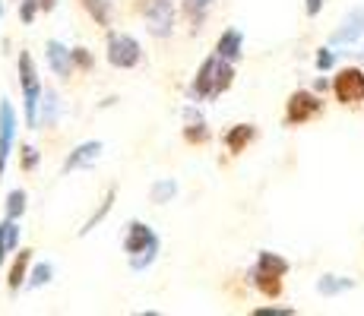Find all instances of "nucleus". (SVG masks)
I'll list each match as a JSON object with an SVG mask.
<instances>
[{"instance_id": "nucleus-1", "label": "nucleus", "mask_w": 364, "mask_h": 316, "mask_svg": "<svg viewBox=\"0 0 364 316\" xmlns=\"http://www.w3.org/2000/svg\"><path fill=\"white\" fill-rule=\"evenodd\" d=\"M235 82V63L219 58V54H209L206 60L200 63L197 76L191 82V98L193 102H213L222 92H228Z\"/></svg>"}, {"instance_id": "nucleus-2", "label": "nucleus", "mask_w": 364, "mask_h": 316, "mask_svg": "<svg viewBox=\"0 0 364 316\" xmlns=\"http://www.w3.org/2000/svg\"><path fill=\"white\" fill-rule=\"evenodd\" d=\"M159 250H162V241H159V234L152 231V224L130 219L127 231H124V253H127V259H130V269L146 272L156 263Z\"/></svg>"}, {"instance_id": "nucleus-3", "label": "nucleus", "mask_w": 364, "mask_h": 316, "mask_svg": "<svg viewBox=\"0 0 364 316\" xmlns=\"http://www.w3.org/2000/svg\"><path fill=\"white\" fill-rule=\"evenodd\" d=\"M285 272H289V259L279 256V253H272V250H260L257 263L250 266L247 278L263 298H279V294H282Z\"/></svg>"}, {"instance_id": "nucleus-4", "label": "nucleus", "mask_w": 364, "mask_h": 316, "mask_svg": "<svg viewBox=\"0 0 364 316\" xmlns=\"http://www.w3.org/2000/svg\"><path fill=\"white\" fill-rule=\"evenodd\" d=\"M19 82H23V111H26V126L38 130V104H41V82L38 70L29 51L19 54Z\"/></svg>"}, {"instance_id": "nucleus-5", "label": "nucleus", "mask_w": 364, "mask_h": 316, "mask_svg": "<svg viewBox=\"0 0 364 316\" xmlns=\"http://www.w3.org/2000/svg\"><path fill=\"white\" fill-rule=\"evenodd\" d=\"M320 114H323V98H317L314 92H307V89L291 92L289 102H285V124L289 126H304Z\"/></svg>"}, {"instance_id": "nucleus-6", "label": "nucleus", "mask_w": 364, "mask_h": 316, "mask_svg": "<svg viewBox=\"0 0 364 316\" xmlns=\"http://www.w3.org/2000/svg\"><path fill=\"white\" fill-rule=\"evenodd\" d=\"M143 60V45L127 32H111L108 35V63L117 70H130Z\"/></svg>"}, {"instance_id": "nucleus-7", "label": "nucleus", "mask_w": 364, "mask_h": 316, "mask_svg": "<svg viewBox=\"0 0 364 316\" xmlns=\"http://www.w3.org/2000/svg\"><path fill=\"white\" fill-rule=\"evenodd\" d=\"M333 95L339 104H364V70L361 67L339 70L333 80Z\"/></svg>"}, {"instance_id": "nucleus-8", "label": "nucleus", "mask_w": 364, "mask_h": 316, "mask_svg": "<svg viewBox=\"0 0 364 316\" xmlns=\"http://www.w3.org/2000/svg\"><path fill=\"white\" fill-rule=\"evenodd\" d=\"M146 32L156 38H168L174 32V4L171 0H149L146 4Z\"/></svg>"}, {"instance_id": "nucleus-9", "label": "nucleus", "mask_w": 364, "mask_h": 316, "mask_svg": "<svg viewBox=\"0 0 364 316\" xmlns=\"http://www.w3.org/2000/svg\"><path fill=\"white\" fill-rule=\"evenodd\" d=\"M16 126H19L16 111H13V104L4 98V102H0V178H4L13 143H16Z\"/></svg>"}, {"instance_id": "nucleus-10", "label": "nucleus", "mask_w": 364, "mask_h": 316, "mask_svg": "<svg viewBox=\"0 0 364 316\" xmlns=\"http://www.w3.org/2000/svg\"><path fill=\"white\" fill-rule=\"evenodd\" d=\"M45 60H48V67H51V73L58 76V80H70V76L76 73L73 48H67L64 41H58V38H51L45 45Z\"/></svg>"}, {"instance_id": "nucleus-11", "label": "nucleus", "mask_w": 364, "mask_h": 316, "mask_svg": "<svg viewBox=\"0 0 364 316\" xmlns=\"http://www.w3.org/2000/svg\"><path fill=\"white\" fill-rule=\"evenodd\" d=\"M364 38V6H355V10H348L346 16H342L339 29L330 35V45L339 48V45H355V41Z\"/></svg>"}, {"instance_id": "nucleus-12", "label": "nucleus", "mask_w": 364, "mask_h": 316, "mask_svg": "<svg viewBox=\"0 0 364 316\" xmlns=\"http://www.w3.org/2000/svg\"><path fill=\"white\" fill-rule=\"evenodd\" d=\"M102 152H105V146L99 143V139H89V143H80L73 152L67 156L64 161V174L70 171H80V168H89V165H95V161L102 158Z\"/></svg>"}, {"instance_id": "nucleus-13", "label": "nucleus", "mask_w": 364, "mask_h": 316, "mask_svg": "<svg viewBox=\"0 0 364 316\" xmlns=\"http://www.w3.org/2000/svg\"><path fill=\"white\" fill-rule=\"evenodd\" d=\"M60 95H58V89H51V86H45L41 89V104H38V130L41 126H58L60 121Z\"/></svg>"}, {"instance_id": "nucleus-14", "label": "nucleus", "mask_w": 364, "mask_h": 316, "mask_svg": "<svg viewBox=\"0 0 364 316\" xmlns=\"http://www.w3.org/2000/svg\"><path fill=\"white\" fill-rule=\"evenodd\" d=\"M254 139H257V126L254 124H235L232 130L222 136V146H225L232 156H237V152H244Z\"/></svg>"}, {"instance_id": "nucleus-15", "label": "nucleus", "mask_w": 364, "mask_h": 316, "mask_svg": "<svg viewBox=\"0 0 364 316\" xmlns=\"http://www.w3.org/2000/svg\"><path fill=\"white\" fill-rule=\"evenodd\" d=\"M215 54H219V58H225V60H232V63L241 60V54H244V35H241V29H225V32H222L219 41H215Z\"/></svg>"}, {"instance_id": "nucleus-16", "label": "nucleus", "mask_w": 364, "mask_h": 316, "mask_svg": "<svg viewBox=\"0 0 364 316\" xmlns=\"http://www.w3.org/2000/svg\"><path fill=\"white\" fill-rule=\"evenodd\" d=\"M19 234H23V228H19L16 219H4V222H0V269H4L6 256L19 247Z\"/></svg>"}, {"instance_id": "nucleus-17", "label": "nucleus", "mask_w": 364, "mask_h": 316, "mask_svg": "<svg viewBox=\"0 0 364 316\" xmlns=\"http://www.w3.org/2000/svg\"><path fill=\"white\" fill-rule=\"evenodd\" d=\"M184 121H187L184 124V139H187V143H206V139H209L206 121H203V114L193 108V104L184 111Z\"/></svg>"}, {"instance_id": "nucleus-18", "label": "nucleus", "mask_w": 364, "mask_h": 316, "mask_svg": "<svg viewBox=\"0 0 364 316\" xmlns=\"http://www.w3.org/2000/svg\"><path fill=\"white\" fill-rule=\"evenodd\" d=\"M29 263H32V250H19L16 259H13V269H10V291L16 294L19 288H26V278H29Z\"/></svg>"}, {"instance_id": "nucleus-19", "label": "nucleus", "mask_w": 364, "mask_h": 316, "mask_svg": "<svg viewBox=\"0 0 364 316\" xmlns=\"http://www.w3.org/2000/svg\"><path fill=\"white\" fill-rule=\"evenodd\" d=\"M355 288V278L348 276H320L317 278V294H323V298H336V294H346Z\"/></svg>"}, {"instance_id": "nucleus-20", "label": "nucleus", "mask_w": 364, "mask_h": 316, "mask_svg": "<svg viewBox=\"0 0 364 316\" xmlns=\"http://www.w3.org/2000/svg\"><path fill=\"white\" fill-rule=\"evenodd\" d=\"M114 200H117V187H111L108 193H105L102 206L95 209V212L86 219V224H82V228H80V237H89V234H92V231H95V224H102L105 219H108V212H111V206H114Z\"/></svg>"}, {"instance_id": "nucleus-21", "label": "nucleus", "mask_w": 364, "mask_h": 316, "mask_svg": "<svg viewBox=\"0 0 364 316\" xmlns=\"http://www.w3.org/2000/svg\"><path fill=\"white\" fill-rule=\"evenodd\" d=\"M174 196H178V180L174 178H159L156 184L149 187V202H156V206H165Z\"/></svg>"}, {"instance_id": "nucleus-22", "label": "nucleus", "mask_w": 364, "mask_h": 316, "mask_svg": "<svg viewBox=\"0 0 364 316\" xmlns=\"http://www.w3.org/2000/svg\"><path fill=\"white\" fill-rule=\"evenodd\" d=\"M82 6H86V13L95 19V26L108 29L111 19H114V4H111V0H82Z\"/></svg>"}, {"instance_id": "nucleus-23", "label": "nucleus", "mask_w": 364, "mask_h": 316, "mask_svg": "<svg viewBox=\"0 0 364 316\" xmlns=\"http://www.w3.org/2000/svg\"><path fill=\"white\" fill-rule=\"evenodd\" d=\"M51 278H54V263H38V266H32L29 269V278H26V291H38V288H45V285H51Z\"/></svg>"}, {"instance_id": "nucleus-24", "label": "nucleus", "mask_w": 364, "mask_h": 316, "mask_svg": "<svg viewBox=\"0 0 364 316\" xmlns=\"http://www.w3.org/2000/svg\"><path fill=\"white\" fill-rule=\"evenodd\" d=\"M23 212H26V190H10L6 193V219H23Z\"/></svg>"}, {"instance_id": "nucleus-25", "label": "nucleus", "mask_w": 364, "mask_h": 316, "mask_svg": "<svg viewBox=\"0 0 364 316\" xmlns=\"http://www.w3.org/2000/svg\"><path fill=\"white\" fill-rule=\"evenodd\" d=\"M38 13H41V4H38V0H19V19H23L26 26H32Z\"/></svg>"}, {"instance_id": "nucleus-26", "label": "nucleus", "mask_w": 364, "mask_h": 316, "mask_svg": "<svg viewBox=\"0 0 364 316\" xmlns=\"http://www.w3.org/2000/svg\"><path fill=\"white\" fill-rule=\"evenodd\" d=\"M209 4H213V0H184V13L187 16H203V13L209 10Z\"/></svg>"}, {"instance_id": "nucleus-27", "label": "nucleus", "mask_w": 364, "mask_h": 316, "mask_svg": "<svg viewBox=\"0 0 364 316\" xmlns=\"http://www.w3.org/2000/svg\"><path fill=\"white\" fill-rule=\"evenodd\" d=\"M314 63H317L320 73H326V70H330L333 63H336V54L330 51V48H320V51H317V60H314Z\"/></svg>"}, {"instance_id": "nucleus-28", "label": "nucleus", "mask_w": 364, "mask_h": 316, "mask_svg": "<svg viewBox=\"0 0 364 316\" xmlns=\"http://www.w3.org/2000/svg\"><path fill=\"white\" fill-rule=\"evenodd\" d=\"M38 165V149L35 146H23V171H32Z\"/></svg>"}, {"instance_id": "nucleus-29", "label": "nucleus", "mask_w": 364, "mask_h": 316, "mask_svg": "<svg viewBox=\"0 0 364 316\" xmlns=\"http://www.w3.org/2000/svg\"><path fill=\"white\" fill-rule=\"evenodd\" d=\"M73 63L80 70H89V67H92V54H89L86 48H73Z\"/></svg>"}, {"instance_id": "nucleus-30", "label": "nucleus", "mask_w": 364, "mask_h": 316, "mask_svg": "<svg viewBox=\"0 0 364 316\" xmlns=\"http://www.w3.org/2000/svg\"><path fill=\"white\" fill-rule=\"evenodd\" d=\"M254 313L257 316H291L295 310H289V307H257Z\"/></svg>"}, {"instance_id": "nucleus-31", "label": "nucleus", "mask_w": 364, "mask_h": 316, "mask_svg": "<svg viewBox=\"0 0 364 316\" xmlns=\"http://www.w3.org/2000/svg\"><path fill=\"white\" fill-rule=\"evenodd\" d=\"M323 4H326V0H304V13H307V16H320V10H323Z\"/></svg>"}, {"instance_id": "nucleus-32", "label": "nucleus", "mask_w": 364, "mask_h": 316, "mask_svg": "<svg viewBox=\"0 0 364 316\" xmlns=\"http://www.w3.org/2000/svg\"><path fill=\"white\" fill-rule=\"evenodd\" d=\"M38 4H41V13H51L58 6V0H38Z\"/></svg>"}, {"instance_id": "nucleus-33", "label": "nucleus", "mask_w": 364, "mask_h": 316, "mask_svg": "<svg viewBox=\"0 0 364 316\" xmlns=\"http://www.w3.org/2000/svg\"><path fill=\"white\" fill-rule=\"evenodd\" d=\"M326 86H330L326 80H317V82H314V89H317V92H326Z\"/></svg>"}, {"instance_id": "nucleus-34", "label": "nucleus", "mask_w": 364, "mask_h": 316, "mask_svg": "<svg viewBox=\"0 0 364 316\" xmlns=\"http://www.w3.org/2000/svg\"><path fill=\"white\" fill-rule=\"evenodd\" d=\"M0 16H4V0H0Z\"/></svg>"}, {"instance_id": "nucleus-35", "label": "nucleus", "mask_w": 364, "mask_h": 316, "mask_svg": "<svg viewBox=\"0 0 364 316\" xmlns=\"http://www.w3.org/2000/svg\"><path fill=\"white\" fill-rule=\"evenodd\" d=\"M361 58H364V48H361Z\"/></svg>"}]
</instances>
